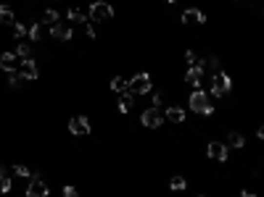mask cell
I'll return each instance as SVG.
<instances>
[{
    "label": "cell",
    "instance_id": "obj_23",
    "mask_svg": "<svg viewBox=\"0 0 264 197\" xmlns=\"http://www.w3.org/2000/svg\"><path fill=\"white\" fill-rule=\"evenodd\" d=\"M40 35H42V26H40V24H32L29 29H27V37H29V39H35V42L40 39Z\"/></svg>",
    "mask_w": 264,
    "mask_h": 197
},
{
    "label": "cell",
    "instance_id": "obj_28",
    "mask_svg": "<svg viewBox=\"0 0 264 197\" xmlns=\"http://www.w3.org/2000/svg\"><path fill=\"white\" fill-rule=\"evenodd\" d=\"M63 197H80V192H77L72 184H66V187H63Z\"/></svg>",
    "mask_w": 264,
    "mask_h": 197
},
{
    "label": "cell",
    "instance_id": "obj_2",
    "mask_svg": "<svg viewBox=\"0 0 264 197\" xmlns=\"http://www.w3.org/2000/svg\"><path fill=\"white\" fill-rule=\"evenodd\" d=\"M230 90H233V76H230L227 71H217V74L211 76V92H209V95L227 97Z\"/></svg>",
    "mask_w": 264,
    "mask_h": 197
},
{
    "label": "cell",
    "instance_id": "obj_9",
    "mask_svg": "<svg viewBox=\"0 0 264 197\" xmlns=\"http://www.w3.org/2000/svg\"><path fill=\"white\" fill-rule=\"evenodd\" d=\"M69 131H72L74 137L90 134V121H87V116H74L72 121H69Z\"/></svg>",
    "mask_w": 264,
    "mask_h": 197
},
{
    "label": "cell",
    "instance_id": "obj_5",
    "mask_svg": "<svg viewBox=\"0 0 264 197\" xmlns=\"http://www.w3.org/2000/svg\"><path fill=\"white\" fill-rule=\"evenodd\" d=\"M206 155H209L214 163H227L230 150H227V144H224V142H220V140H211L209 144H206Z\"/></svg>",
    "mask_w": 264,
    "mask_h": 197
},
{
    "label": "cell",
    "instance_id": "obj_13",
    "mask_svg": "<svg viewBox=\"0 0 264 197\" xmlns=\"http://www.w3.org/2000/svg\"><path fill=\"white\" fill-rule=\"evenodd\" d=\"M16 66H19L16 53H0V69H3V71H8V74H16Z\"/></svg>",
    "mask_w": 264,
    "mask_h": 197
},
{
    "label": "cell",
    "instance_id": "obj_6",
    "mask_svg": "<svg viewBox=\"0 0 264 197\" xmlns=\"http://www.w3.org/2000/svg\"><path fill=\"white\" fill-rule=\"evenodd\" d=\"M140 124H143L145 129H159L164 124V116L159 113V108H148L140 113Z\"/></svg>",
    "mask_w": 264,
    "mask_h": 197
},
{
    "label": "cell",
    "instance_id": "obj_31",
    "mask_svg": "<svg viewBox=\"0 0 264 197\" xmlns=\"http://www.w3.org/2000/svg\"><path fill=\"white\" fill-rule=\"evenodd\" d=\"M209 69H220V58L217 55H209Z\"/></svg>",
    "mask_w": 264,
    "mask_h": 197
},
{
    "label": "cell",
    "instance_id": "obj_12",
    "mask_svg": "<svg viewBox=\"0 0 264 197\" xmlns=\"http://www.w3.org/2000/svg\"><path fill=\"white\" fill-rule=\"evenodd\" d=\"M19 74L24 76V82H35L37 76H40V71H37V63L27 58V61H21V69H19Z\"/></svg>",
    "mask_w": 264,
    "mask_h": 197
},
{
    "label": "cell",
    "instance_id": "obj_8",
    "mask_svg": "<svg viewBox=\"0 0 264 197\" xmlns=\"http://www.w3.org/2000/svg\"><path fill=\"white\" fill-rule=\"evenodd\" d=\"M201 82H203V69H201V63H193L190 69L185 71V84L201 90Z\"/></svg>",
    "mask_w": 264,
    "mask_h": 197
},
{
    "label": "cell",
    "instance_id": "obj_21",
    "mask_svg": "<svg viewBox=\"0 0 264 197\" xmlns=\"http://www.w3.org/2000/svg\"><path fill=\"white\" fill-rule=\"evenodd\" d=\"M111 90L117 92V95H122V92H127V79H122V76H114V79H111Z\"/></svg>",
    "mask_w": 264,
    "mask_h": 197
},
{
    "label": "cell",
    "instance_id": "obj_1",
    "mask_svg": "<svg viewBox=\"0 0 264 197\" xmlns=\"http://www.w3.org/2000/svg\"><path fill=\"white\" fill-rule=\"evenodd\" d=\"M190 110L193 113H201V116H211L214 113V103H211V95L206 90H196L190 95Z\"/></svg>",
    "mask_w": 264,
    "mask_h": 197
},
{
    "label": "cell",
    "instance_id": "obj_29",
    "mask_svg": "<svg viewBox=\"0 0 264 197\" xmlns=\"http://www.w3.org/2000/svg\"><path fill=\"white\" fill-rule=\"evenodd\" d=\"M162 103H164V92H156L153 95V108H162Z\"/></svg>",
    "mask_w": 264,
    "mask_h": 197
},
{
    "label": "cell",
    "instance_id": "obj_4",
    "mask_svg": "<svg viewBox=\"0 0 264 197\" xmlns=\"http://www.w3.org/2000/svg\"><path fill=\"white\" fill-rule=\"evenodd\" d=\"M90 18H93V21H111L114 18V8L108 3H103V0H93V3H90Z\"/></svg>",
    "mask_w": 264,
    "mask_h": 197
},
{
    "label": "cell",
    "instance_id": "obj_19",
    "mask_svg": "<svg viewBox=\"0 0 264 197\" xmlns=\"http://www.w3.org/2000/svg\"><path fill=\"white\" fill-rule=\"evenodd\" d=\"M66 18H69L72 24H85V21H87V16H85V13H82L80 8H69Z\"/></svg>",
    "mask_w": 264,
    "mask_h": 197
},
{
    "label": "cell",
    "instance_id": "obj_20",
    "mask_svg": "<svg viewBox=\"0 0 264 197\" xmlns=\"http://www.w3.org/2000/svg\"><path fill=\"white\" fill-rule=\"evenodd\" d=\"M16 55L21 58V61L32 58V45H27V42H19V45H16Z\"/></svg>",
    "mask_w": 264,
    "mask_h": 197
},
{
    "label": "cell",
    "instance_id": "obj_14",
    "mask_svg": "<svg viewBox=\"0 0 264 197\" xmlns=\"http://www.w3.org/2000/svg\"><path fill=\"white\" fill-rule=\"evenodd\" d=\"M166 121L183 124V121H188V118H185V110L180 108V105H169V108H166Z\"/></svg>",
    "mask_w": 264,
    "mask_h": 197
},
{
    "label": "cell",
    "instance_id": "obj_33",
    "mask_svg": "<svg viewBox=\"0 0 264 197\" xmlns=\"http://www.w3.org/2000/svg\"><path fill=\"white\" fill-rule=\"evenodd\" d=\"M201 197H203V195H201Z\"/></svg>",
    "mask_w": 264,
    "mask_h": 197
},
{
    "label": "cell",
    "instance_id": "obj_27",
    "mask_svg": "<svg viewBox=\"0 0 264 197\" xmlns=\"http://www.w3.org/2000/svg\"><path fill=\"white\" fill-rule=\"evenodd\" d=\"M185 63L188 66H193V63H198V55L193 50H185Z\"/></svg>",
    "mask_w": 264,
    "mask_h": 197
},
{
    "label": "cell",
    "instance_id": "obj_15",
    "mask_svg": "<svg viewBox=\"0 0 264 197\" xmlns=\"http://www.w3.org/2000/svg\"><path fill=\"white\" fill-rule=\"evenodd\" d=\"M132 105H135V95H130V92H122V95H119V103H117L119 113H130Z\"/></svg>",
    "mask_w": 264,
    "mask_h": 197
},
{
    "label": "cell",
    "instance_id": "obj_30",
    "mask_svg": "<svg viewBox=\"0 0 264 197\" xmlns=\"http://www.w3.org/2000/svg\"><path fill=\"white\" fill-rule=\"evenodd\" d=\"M85 37H87V39H95V37H98V35H95V29H93L90 24L85 26Z\"/></svg>",
    "mask_w": 264,
    "mask_h": 197
},
{
    "label": "cell",
    "instance_id": "obj_7",
    "mask_svg": "<svg viewBox=\"0 0 264 197\" xmlns=\"http://www.w3.org/2000/svg\"><path fill=\"white\" fill-rule=\"evenodd\" d=\"M48 184L42 181V176H32V181L27 184V197H48Z\"/></svg>",
    "mask_w": 264,
    "mask_h": 197
},
{
    "label": "cell",
    "instance_id": "obj_32",
    "mask_svg": "<svg viewBox=\"0 0 264 197\" xmlns=\"http://www.w3.org/2000/svg\"><path fill=\"white\" fill-rule=\"evenodd\" d=\"M241 197H256L254 192H248V189H243V192H241Z\"/></svg>",
    "mask_w": 264,
    "mask_h": 197
},
{
    "label": "cell",
    "instance_id": "obj_18",
    "mask_svg": "<svg viewBox=\"0 0 264 197\" xmlns=\"http://www.w3.org/2000/svg\"><path fill=\"white\" fill-rule=\"evenodd\" d=\"M169 187H172V192H185V189H188V179H185V176H172Z\"/></svg>",
    "mask_w": 264,
    "mask_h": 197
},
{
    "label": "cell",
    "instance_id": "obj_22",
    "mask_svg": "<svg viewBox=\"0 0 264 197\" xmlns=\"http://www.w3.org/2000/svg\"><path fill=\"white\" fill-rule=\"evenodd\" d=\"M42 21L48 24V26H53V24H59V11H53V8H48L42 13Z\"/></svg>",
    "mask_w": 264,
    "mask_h": 197
},
{
    "label": "cell",
    "instance_id": "obj_17",
    "mask_svg": "<svg viewBox=\"0 0 264 197\" xmlns=\"http://www.w3.org/2000/svg\"><path fill=\"white\" fill-rule=\"evenodd\" d=\"M14 21H16L14 11H11L8 5H0V24H5V26H14Z\"/></svg>",
    "mask_w": 264,
    "mask_h": 197
},
{
    "label": "cell",
    "instance_id": "obj_25",
    "mask_svg": "<svg viewBox=\"0 0 264 197\" xmlns=\"http://www.w3.org/2000/svg\"><path fill=\"white\" fill-rule=\"evenodd\" d=\"M11 29H14V37H27V26H24L21 21H14Z\"/></svg>",
    "mask_w": 264,
    "mask_h": 197
},
{
    "label": "cell",
    "instance_id": "obj_26",
    "mask_svg": "<svg viewBox=\"0 0 264 197\" xmlns=\"http://www.w3.org/2000/svg\"><path fill=\"white\" fill-rule=\"evenodd\" d=\"M8 84H11V87H21V84H24V76L21 74H11V79H8Z\"/></svg>",
    "mask_w": 264,
    "mask_h": 197
},
{
    "label": "cell",
    "instance_id": "obj_24",
    "mask_svg": "<svg viewBox=\"0 0 264 197\" xmlns=\"http://www.w3.org/2000/svg\"><path fill=\"white\" fill-rule=\"evenodd\" d=\"M14 174L16 176H24V179H27V176H32V171L24 166V163H14Z\"/></svg>",
    "mask_w": 264,
    "mask_h": 197
},
{
    "label": "cell",
    "instance_id": "obj_11",
    "mask_svg": "<svg viewBox=\"0 0 264 197\" xmlns=\"http://www.w3.org/2000/svg\"><path fill=\"white\" fill-rule=\"evenodd\" d=\"M50 37H56V39H59V42H69V39H72L74 37V32H72V26H69V24H53V26H50Z\"/></svg>",
    "mask_w": 264,
    "mask_h": 197
},
{
    "label": "cell",
    "instance_id": "obj_16",
    "mask_svg": "<svg viewBox=\"0 0 264 197\" xmlns=\"http://www.w3.org/2000/svg\"><path fill=\"white\" fill-rule=\"evenodd\" d=\"M243 144H246V140H243L241 131H227V150H243Z\"/></svg>",
    "mask_w": 264,
    "mask_h": 197
},
{
    "label": "cell",
    "instance_id": "obj_10",
    "mask_svg": "<svg viewBox=\"0 0 264 197\" xmlns=\"http://www.w3.org/2000/svg\"><path fill=\"white\" fill-rule=\"evenodd\" d=\"M183 24H206V13L201 8H185L183 16H180Z\"/></svg>",
    "mask_w": 264,
    "mask_h": 197
},
{
    "label": "cell",
    "instance_id": "obj_3",
    "mask_svg": "<svg viewBox=\"0 0 264 197\" xmlns=\"http://www.w3.org/2000/svg\"><path fill=\"white\" fill-rule=\"evenodd\" d=\"M151 84H153L151 74L140 71V74H135L132 79H127V92H130V95H145V92H151Z\"/></svg>",
    "mask_w": 264,
    "mask_h": 197
}]
</instances>
